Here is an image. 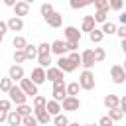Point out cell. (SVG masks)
Instances as JSON below:
<instances>
[{
	"label": "cell",
	"instance_id": "35",
	"mask_svg": "<svg viewBox=\"0 0 126 126\" xmlns=\"http://www.w3.org/2000/svg\"><path fill=\"white\" fill-rule=\"evenodd\" d=\"M45 102H47V98H45V96L35 94V96H33V110H35V108H45Z\"/></svg>",
	"mask_w": 126,
	"mask_h": 126
},
{
	"label": "cell",
	"instance_id": "33",
	"mask_svg": "<svg viewBox=\"0 0 126 126\" xmlns=\"http://www.w3.org/2000/svg\"><path fill=\"white\" fill-rule=\"evenodd\" d=\"M26 43H28V41H26V37H24V35H16V37L12 39V45H14L16 49H24V47H26Z\"/></svg>",
	"mask_w": 126,
	"mask_h": 126
},
{
	"label": "cell",
	"instance_id": "9",
	"mask_svg": "<svg viewBox=\"0 0 126 126\" xmlns=\"http://www.w3.org/2000/svg\"><path fill=\"white\" fill-rule=\"evenodd\" d=\"M51 94H53V100L61 102V100L67 96V93H65V81H55V83H53V91H51Z\"/></svg>",
	"mask_w": 126,
	"mask_h": 126
},
{
	"label": "cell",
	"instance_id": "5",
	"mask_svg": "<svg viewBox=\"0 0 126 126\" xmlns=\"http://www.w3.org/2000/svg\"><path fill=\"white\" fill-rule=\"evenodd\" d=\"M63 33H65V39H63V41H75V43H81L83 33H81L79 28H75V26H67V28L63 30Z\"/></svg>",
	"mask_w": 126,
	"mask_h": 126
},
{
	"label": "cell",
	"instance_id": "27",
	"mask_svg": "<svg viewBox=\"0 0 126 126\" xmlns=\"http://www.w3.org/2000/svg\"><path fill=\"white\" fill-rule=\"evenodd\" d=\"M79 91H81V87H79V83H77V81H75V83L65 85V93H67V96H77V94H79Z\"/></svg>",
	"mask_w": 126,
	"mask_h": 126
},
{
	"label": "cell",
	"instance_id": "48",
	"mask_svg": "<svg viewBox=\"0 0 126 126\" xmlns=\"http://www.w3.org/2000/svg\"><path fill=\"white\" fill-rule=\"evenodd\" d=\"M118 20H120V26H126V12H120Z\"/></svg>",
	"mask_w": 126,
	"mask_h": 126
},
{
	"label": "cell",
	"instance_id": "39",
	"mask_svg": "<svg viewBox=\"0 0 126 126\" xmlns=\"http://www.w3.org/2000/svg\"><path fill=\"white\" fill-rule=\"evenodd\" d=\"M24 61H26L24 51H22V49H14V63H16V65H22Z\"/></svg>",
	"mask_w": 126,
	"mask_h": 126
},
{
	"label": "cell",
	"instance_id": "25",
	"mask_svg": "<svg viewBox=\"0 0 126 126\" xmlns=\"http://www.w3.org/2000/svg\"><path fill=\"white\" fill-rule=\"evenodd\" d=\"M91 4H93V0H69V6L73 10H83V8L91 6Z\"/></svg>",
	"mask_w": 126,
	"mask_h": 126
},
{
	"label": "cell",
	"instance_id": "16",
	"mask_svg": "<svg viewBox=\"0 0 126 126\" xmlns=\"http://www.w3.org/2000/svg\"><path fill=\"white\" fill-rule=\"evenodd\" d=\"M45 20V24L49 26V28H59L61 24H63V16L59 14V12H53V14H49L47 18H43Z\"/></svg>",
	"mask_w": 126,
	"mask_h": 126
},
{
	"label": "cell",
	"instance_id": "34",
	"mask_svg": "<svg viewBox=\"0 0 126 126\" xmlns=\"http://www.w3.org/2000/svg\"><path fill=\"white\" fill-rule=\"evenodd\" d=\"M37 59V63H39V67H51V55H37L35 57Z\"/></svg>",
	"mask_w": 126,
	"mask_h": 126
},
{
	"label": "cell",
	"instance_id": "19",
	"mask_svg": "<svg viewBox=\"0 0 126 126\" xmlns=\"http://www.w3.org/2000/svg\"><path fill=\"white\" fill-rule=\"evenodd\" d=\"M89 39H91L94 45H98V43L104 39V33L100 32V28H93V30L89 32Z\"/></svg>",
	"mask_w": 126,
	"mask_h": 126
},
{
	"label": "cell",
	"instance_id": "51",
	"mask_svg": "<svg viewBox=\"0 0 126 126\" xmlns=\"http://www.w3.org/2000/svg\"><path fill=\"white\" fill-rule=\"evenodd\" d=\"M67 126H79V122H69Z\"/></svg>",
	"mask_w": 126,
	"mask_h": 126
},
{
	"label": "cell",
	"instance_id": "43",
	"mask_svg": "<svg viewBox=\"0 0 126 126\" xmlns=\"http://www.w3.org/2000/svg\"><path fill=\"white\" fill-rule=\"evenodd\" d=\"M0 110H6V112L12 110V102H10V98H0Z\"/></svg>",
	"mask_w": 126,
	"mask_h": 126
},
{
	"label": "cell",
	"instance_id": "32",
	"mask_svg": "<svg viewBox=\"0 0 126 126\" xmlns=\"http://www.w3.org/2000/svg\"><path fill=\"white\" fill-rule=\"evenodd\" d=\"M53 124H55V126H67V124H69V118H67L65 114L59 112V114L53 116Z\"/></svg>",
	"mask_w": 126,
	"mask_h": 126
},
{
	"label": "cell",
	"instance_id": "6",
	"mask_svg": "<svg viewBox=\"0 0 126 126\" xmlns=\"http://www.w3.org/2000/svg\"><path fill=\"white\" fill-rule=\"evenodd\" d=\"M18 87L24 91V94H26V96H32V98H33L35 94H39V91H37V85H33V83H32L30 79H26V77L20 81V85H18Z\"/></svg>",
	"mask_w": 126,
	"mask_h": 126
},
{
	"label": "cell",
	"instance_id": "18",
	"mask_svg": "<svg viewBox=\"0 0 126 126\" xmlns=\"http://www.w3.org/2000/svg\"><path fill=\"white\" fill-rule=\"evenodd\" d=\"M45 110H47V114L53 118L55 114H59L61 112V104L57 102V100H53V98H49L47 102H45Z\"/></svg>",
	"mask_w": 126,
	"mask_h": 126
},
{
	"label": "cell",
	"instance_id": "22",
	"mask_svg": "<svg viewBox=\"0 0 126 126\" xmlns=\"http://www.w3.org/2000/svg\"><path fill=\"white\" fill-rule=\"evenodd\" d=\"M93 28H96V24H94V20H93V16H85L83 18V22H81V32H91Z\"/></svg>",
	"mask_w": 126,
	"mask_h": 126
},
{
	"label": "cell",
	"instance_id": "29",
	"mask_svg": "<svg viewBox=\"0 0 126 126\" xmlns=\"http://www.w3.org/2000/svg\"><path fill=\"white\" fill-rule=\"evenodd\" d=\"M93 57H94V63H100V61H104V57H106V51H104V47H94V49H93Z\"/></svg>",
	"mask_w": 126,
	"mask_h": 126
},
{
	"label": "cell",
	"instance_id": "14",
	"mask_svg": "<svg viewBox=\"0 0 126 126\" xmlns=\"http://www.w3.org/2000/svg\"><path fill=\"white\" fill-rule=\"evenodd\" d=\"M12 8H14V16H18V18H24L30 14V4H26L24 0H18Z\"/></svg>",
	"mask_w": 126,
	"mask_h": 126
},
{
	"label": "cell",
	"instance_id": "28",
	"mask_svg": "<svg viewBox=\"0 0 126 126\" xmlns=\"http://www.w3.org/2000/svg\"><path fill=\"white\" fill-rule=\"evenodd\" d=\"M112 122H118V120H122V116H124V112L120 110V108H108V114H106Z\"/></svg>",
	"mask_w": 126,
	"mask_h": 126
},
{
	"label": "cell",
	"instance_id": "21",
	"mask_svg": "<svg viewBox=\"0 0 126 126\" xmlns=\"http://www.w3.org/2000/svg\"><path fill=\"white\" fill-rule=\"evenodd\" d=\"M6 124H8V126H22V116L16 114L14 110H10L8 116H6Z\"/></svg>",
	"mask_w": 126,
	"mask_h": 126
},
{
	"label": "cell",
	"instance_id": "26",
	"mask_svg": "<svg viewBox=\"0 0 126 126\" xmlns=\"http://www.w3.org/2000/svg\"><path fill=\"white\" fill-rule=\"evenodd\" d=\"M100 32H102L104 35H112V33H116V24H114V22H108V20H106V22L102 24Z\"/></svg>",
	"mask_w": 126,
	"mask_h": 126
},
{
	"label": "cell",
	"instance_id": "37",
	"mask_svg": "<svg viewBox=\"0 0 126 126\" xmlns=\"http://www.w3.org/2000/svg\"><path fill=\"white\" fill-rule=\"evenodd\" d=\"M122 6H124V0H108V10L122 12Z\"/></svg>",
	"mask_w": 126,
	"mask_h": 126
},
{
	"label": "cell",
	"instance_id": "36",
	"mask_svg": "<svg viewBox=\"0 0 126 126\" xmlns=\"http://www.w3.org/2000/svg\"><path fill=\"white\" fill-rule=\"evenodd\" d=\"M12 85H14V83H12L8 77H0V91H2V93H8V91L12 89Z\"/></svg>",
	"mask_w": 126,
	"mask_h": 126
},
{
	"label": "cell",
	"instance_id": "49",
	"mask_svg": "<svg viewBox=\"0 0 126 126\" xmlns=\"http://www.w3.org/2000/svg\"><path fill=\"white\" fill-rule=\"evenodd\" d=\"M6 116H8V112H6V110H0V124L6 122Z\"/></svg>",
	"mask_w": 126,
	"mask_h": 126
},
{
	"label": "cell",
	"instance_id": "24",
	"mask_svg": "<svg viewBox=\"0 0 126 126\" xmlns=\"http://www.w3.org/2000/svg\"><path fill=\"white\" fill-rule=\"evenodd\" d=\"M93 20H94V24H104L108 20V10H94Z\"/></svg>",
	"mask_w": 126,
	"mask_h": 126
},
{
	"label": "cell",
	"instance_id": "2",
	"mask_svg": "<svg viewBox=\"0 0 126 126\" xmlns=\"http://www.w3.org/2000/svg\"><path fill=\"white\" fill-rule=\"evenodd\" d=\"M6 94H10V102H14L16 106H18V104H26V100H28V96L24 94V91H22L18 85H12V89H10Z\"/></svg>",
	"mask_w": 126,
	"mask_h": 126
},
{
	"label": "cell",
	"instance_id": "38",
	"mask_svg": "<svg viewBox=\"0 0 126 126\" xmlns=\"http://www.w3.org/2000/svg\"><path fill=\"white\" fill-rule=\"evenodd\" d=\"M22 126H37V120L33 114H28V116H22Z\"/></svg>",
	"mask_w": 126,
	"mask_h": 126
},
{
	"label": "cell",
	"instance_id": "13",
	"mask_svg": "<svg viewBox=\"0 0 126 126\" xmlns=\"http://www.w3.org/2000/svg\"><path fill=\"white\" fill-rule=\"evenodd\" d=\"M63 75H65V73H63L61 69H57V67H47V71H45V81H51V83L63 81V79H65Z\"/></svg>",
	"mask_w": 126,
	"mask_h": 126
},
{
	"label": "cell",
	"instance_id": "11",
	"mask_svg": "<svg viewBox=\"0 0 126 126\" xmlns=\"http://www.w3.org/2000/svg\"><path fill=\"white\" fill-rule=\"evenodd\" d=\"M30 81H32L33 85H37V87L43 85V83H45V69L39 67V65L33 67V69H32V77H30Z\"/></svg>",
	"mask_w": 126,
	"mask_h": 126
},
{
	"label": "cell",
	"instance_id": "47",
	"mask_svg": "<svg viewBox=\"0 0 126 126\" xmlns=\"http://www.w3.org/2000/svg\"><path fill=\"white\" fill-rule=\"evenodd\" d=\"M6 32H8V26H6V22H2V20H0V35L4 37V35H6Z\"/></svg>",
	"mask_w": 126,
	"mask_h": 126
},
{
	"label": "cell",
	"instance_id": "12",
	"mask_svg": "<svg viewBox=\"0 0 126 126\" xmlns=\"http://www.w3.org/2000/svg\"><path fill=\"white\" fill-rule=\"evenodd\" d=\"M81 65H83V69H89V71L94 67L93 49H85V51H81Z\"/></svg>",
	"mask_w": 126,
	"mask_h": 126
},
{
	"label": "cell",
	"instance_id": "52",
	"mask_svg": "<svg viewBox=\"0 0 126 126\" xmlns=\"http://www.w3.org/2000/svg\"><path fill=\"white\" fill-rule=\"evenodd\" d=\"M83 126H96V124H83Z\"/></svg>",
	"mask_w": 126,
	"mask_h": 126
},
{
	"label": "cell",
	"instance_id": "54",
	"mask_svg": "<svg viewBox=\"0 0 126 126\" xmlns=\"http://www.w3.org/2000/svg\"><path fill=\"white\" fill-rule=\"evenodd\" d=\"M0 51H2V47H0Z\"/></svg>",
	"mask_w": 126,
	"mask_h": 126
},
{
	"label": "cell",
	"instance_id": "50",
	"mask_svg": "<svg viewBox=\"0 0 126 126\" xmlns=\"http://www.w3.org/2000/svg\"><path fill=\"white\" fill-rule=\"evenodd\" d=\"M2 2H4V4H6V6H14V4H16V2H18V0H2Z\"/></svg>",
	"mask_w": 126,
	"mask_h": 126
},
{
	"label": "cell",
	"instance_id": "23",
	"mask_svg": "<svg viewBox=\"0 0 126 126\" xmlns=\"http://www.w3.org/2000/svg\"><path fill=\"white\" fill-rule=\"evenodd\" d=\"M22 51H24L26 59H35L37 57V45H33V43H26V47Z\"/></svg>",
	"mask_w": 126,
	"mask_h": 126
},
{
	"label": "cell",
	"instance_id": "41",
	"mask_svg": "<svg viewBox=\"0 0 126 126\" xmlns=\"http://www.w3.org/2000/svg\"><path fill=\"white\" fill-rule=\"evenodd\" d=\"M93 4H94V10H108V0H93Z\"/></svg>",
	"mask_w": 126,
	"mask_h": 126
},
{
	"label": "cell",
	"instance_id": "46",
	"mask_svg": "<svg viewBox=\"0 0 126 126\" xmlns=\"http://www.w3.org/2000/svg\"><path fill=\"white\" fill-rule=\"evenodd\" d=\"M65 45H67V51H77L79 49V43H75V41H65Z\"/></svg>",
	"mask_w": 126,
	"mask_h": 126
},
{
	"label": "cell",
	"instance_id": "17",
	"mask_svg": "<svg viewBox=\"0 0 126 126\" xmlns=\"http://www.w3.org/2000/svg\"><path fill=\"white\" fill-rule=\"evenodd\" d=\"M32 114L35 116L37 124H47V122L51 120V116L47 114V110H45V108H35V110H32Z\"/></svg>",
	"mask_w": 126,
	"mask_h": 126
},
{
	"label": "cell",
	"instance_id": "42",
	"mask_svg": "<svg viewBox=\"0 0 126 126\" xmlns=\"http://www.w3.org/2000/svg\"><path fill=\"white\" fill-rule=\"evenodd\" d=\"M67 57H69V59H71L77 67L81 65V53H79V51H69V55H67Z\"/></svg>",
	"mask_w": 126,
	"mask_h": 126
},
{
	"label": "cell",
	"instance_id": "1",
	"mask_svg": "<svg viewBox=\"0 0 126 126\" xmlns=\"http://www.w3.org/2000/svg\"><path fill=\"white\" fill-rule=\"evenodd\" d=\"M79 87L83 89V91H93L94 89V75H93V71H89V69H83V73L79 75Z\"/></svg>",
	"mask_w": 126,
	"mask_h": 126
},
{
	"label": "cell",
	"instance_id": "31",
	"mask_svg": "<svg viewBox=\"0 0 126 126\" xmlns=\"http://www.w3.org/2000/svg\"><path fill=\"white\" fill-rule=\"evenodd\" d=\"M14 112L20 114V116H28V114H32V106H30V104H18Z\"/></svg>",
	"mask_w": 126,
	"mask_h": 126
},
{
	"label": "cell",
	"instance_id": "40",
	"mask_svg": "<svg viewBox=\"0 0 126 126\" xmlns=\"http://www.w3.org/2000/svg\"><path fill=\"white\" fill-rule=\"evenodd\" d=\"M37 55H51V51H49V43H47V41H43V43L37 45Z\"/></svg>",
	"mask_w": 126,
	"mask_h": 126
},
{
	"label": "cell",
	"instance_id": "44",
	"mask_svg": "<svg viewBox=\"0 0 126 126\" xmlns=\"http://www.w3.org/2000/svg\"><path fill=\"white\" fill-rule=\"evenodd\" d=\"M96 126H112V120L108 116H100L98 122H96Z\"/></svg>",
	"mask_w": 126,
	"mask_h": 126
},
{
	"label": "cell",
	"instance_id": "20",
	"mask_svg": "<svg viewBox=\"0 0 126 126\" xmlns=\"http://www.w3.org/2000/svg\"><path fill=\"white\" fill-rule=\"evenodd\" d=\"M102 102H104V106H106V108H118L120 96H118V94H112V93H110V94H106V96H104V100H102Z\"/></svg>",
	"mask_w": 126,
	"mask_h": 126
},
{
	"label": "cell",
	"instance_id": "15",
	"mask_svg": "<svg viewBox=\"0 0 126 126\" xmlns=\"http://www.w3.org/2000/svg\"><path fill=\"white\" fill-rule=\"evenodd\" d=\"M6 26H8V32H22L24 30V20L18 18V16H12L6 22Z\"/></svg>",
	"mask_w": 126,
	"mask_h": 126
},
{
	"label": "cell",
	"instance_id": "30",
	"mask_svg": "<svg viewBox=\"0 0 126 126\" xmlns=\"http://www.w3.org/2000/svg\"><path fill=\"white\" fill-rule=\"evenodd\" d=\"M53 12H55V8H53V4H49V2H43L41 8H39V14H41L43 18H47V16L53 14Z\"/></svg>",
	"mask_w": 126,
	"mask_h": 126
},
{
	"label": "cell",
	"instance_id": "4",
	"mask_svg": "<svg viewBox=\"0 0 126 126\" xmlns=\"http://www.w3.org/2000/svg\"><path fill=\"white\" fill-rule=\"evenodd\" d=\"M110 79H112L114 85H122V83L126 81V71H124V67H122V65H112V67H110Z\"/></svg>",
	"mask_w": 126,
	"mask_h": 126
},
{
	"label": "cell",
	"instance_id": "53",
	"mask_svg": "<svg viewBox=\"0 0 126 126\" xmlns=\"http://www.w3.org/2000/svg\"><path fill=\"white\" fill-rule=\"evenodd\" d=\"M2 39H4V37H2V35H0V43H2Z\"/></svg>",
	"mask_w": 126,
	"mask_h": 126
},
{
	"label": "cell",
	"instance_id": "8",
	"mask_svg": "<svg viewBox=\"0 0 126 126\" xmlns=\"http://www.w3.org/2000/svg\"><path fill=\"white\" fill-rule=\"evenodd\" d=\"M24 77H26V73H24V67H22V65H12V67L8 69V79H10L12 83H20Z\"/></svg>",
	"mask_w": 126,
	"mask_h": 126
},
{
	"label": "cell",
	"instance_id": "7",
	"mask_svg": "<svg viewBox=\"0 0 126 126\" xmlns=\"http://www.w3.org/2000/svg\"><path fill=\"white\" fill-rule=\"evenodd\" d=\"M57 69H61L63 73H73L75 69H77V65L67 57V55H61V57H57V65H55Z\"/></svg>",
	"mask_w": 126,
	"mask_h": 126
},
{
	"label": "cell",
	"instance_id": "10",
	"mask_svg": "<svg viewBox=\"0 0 126 126\" xmlns=\"http://www.w3.org/2000/svg\"><path fill=\"white\" fill-rule=\"evenodd\" d=\"M49 51H51V53H55L57 57L67 55V53H69V51H67V45H65V41H63V39H55V41H51V43H49Z\"/></svg>",
	"mask_w": 126,
	"mask_h": 126
},
{
	"label": "cell",
	"instance_id": "3",
	"mask_svg": "<svg viewBox=\"0 0 126 126\" xmlns=\"http://www.w3.org/2000/svg\"><path fill=\"white\" fill-rule=\"evenodd\" d=\"M59 104H61V110H67V112H75V110L81 108V100H79V96H65Z\"/></svg>",
	"mask_w": 126,
	"mask_h": 126
},
{
	"label": "cell",
	"instance_id": "45",
	"mask_svg": "<svg viewBox=\"0 0 126 126\" xmlns=\"http://www.w3.org/2000/svg\"><path fill=\"white\" fill-rule=\"evenodd\" d=\"M116 35L120 39H126V26H116Z\"/></svg>",
	"mask_w": 126,
	"mask_h": 126
}]
</instances>
